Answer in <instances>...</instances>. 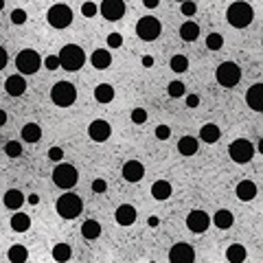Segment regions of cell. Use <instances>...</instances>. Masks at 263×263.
Masks as SVG:
<instances>
[{"instance_id":"obj_1","label":"cell","mask_w":263,"mask_h":263,"mask_svg":"<svg viewBox=\"0 0 263 263\" xmlns=\"http://www.w3.org/2000/svg\"><path fill=\"white\" fill-rule=\"evenodd\" d=\"M57 55H60L62 68L68 70V72L82 70L84 64H86V53H84L82 46H77V44H66V46H62V50Z\"/></svg>"},{"instance_id":"obj_2","label":"cell","mask_w":263,"mask_h":263,"mask_svg":"<svg viewBox=\"0 0 263 263\" xmlns=\"http://www.w3.org/2000/svg\"><path fill=\"white\" fill-rule=\"evenodd\" d=\"M226 18H228V24L230 27L246 29L252 22L254 11H252V7L248 5V3H241V0H237V3H232L228 9H226Z\"/></svg>"},{"instance_id":"obj_3","label":"cell","mask_w":263,"mask_h":263,"mask_svg":"<svg viewBox=\"0 0 263 263\" xmlns=\"http://www.w3.org/2000/svg\"><path fill=\"white\" fill-rule=\"evenodd\" d=\"M55 208L64 219H75L84 213V202L77 193H64L60 200L55 202Z\"/></svg>"},{"instance_id":"obj_4","label":"cell","mask_w":263,"mask_h":263,"mask_svg":"<svg viewBox=\"0 0 263 263\" xmlns=\"http://www.w3.org/2000/svg\"><path fill=\"white\" fill-rule=\"evenodd\" d=\"M77 99V88L70 82H57L50 88V101L60 108H70Z\"/></svg>"},{"instance_id":"obj_5","label":"cell","mask_w":263,"mask_h":263,"mask_svg":"<svg viewBox=\"0 0 263 263\" xmlns=\"http://www.w3.org/2000/svg\"><path fill=\"white\" fill-rule=\"evenodd\" d=\"M42 66V57L38 50L33 48H22L16 57V68L20 70V75H35Z\"/></svg>"},{"instance_id":"obj_6","label":"cell","mask_w":263,"mask_h":263,"mask_svg":"<svg viewBox=\"0 0 263 263\" xmlns=\"http://www.w3.org/2000/svg\"><path fill=\"white\" fill-rule=\"evenodd\" d=\"M77 180H79V173L77 169L72 165L68 163H57V167L53 169V182H55V187H60V189H72L77 185Z\"/></svg>"},{"instance_id":"obj_7","label":"cell","mask_w":263,"mask_h":263,"mask_svg":"<svg viewBox=\"0 0 263 263\" xmlns=\"http://www.w3.org/2000/svg\"><path fill=\"white\" fill-rule=\"evenodd\" d=\"M215 77H217L219 86L232 88V86H237V84L241 82V68H239L235 62H224V64H219V66H217Z\"/></svg>"},{"instance_id":"obj_8","label":"cell","mask_w":263,"mask_h":263,"mask_svg":"<svg viewBox=\"0 0 263 263\" xmlns=\"http://www.w3.org/2000/svg\"><path fill=\"white\" fill-rule=\"evenodd\" d=\"M228 156L232 158V163L246 165V163H250L252 156H254V145L250 141H246V138H237V141L230 143Z\"/></svg>"},{"instance_id":"obj_9","label":"cell","mask_w":263,"mask_h":263,"mask_svg":"<svg viewBox=\"0 0 263 263\" xmlns=\"http://www.w3.org/2000/svg\"><path fill=\"white\" fill-rule=\"evenodd\" d=\"M72 9L68 5H53L48 9L46 13V20H48V24L53 27V29H66V27H70V22H72Z\"/></svg>"},{"instance_id":"obj_10","label":"cell","mask_w":263,"mask_h":263,"mask_svg":"<svg viewBox=\"0 0 263 263\" xmlns=\"http://www.w3.org/2000/svg\"><path fill=\"white\" fill-rule=\"evenodd\" d=\"M160 31H163V27H160L158 18H151V16L141 18V20H138V24H136V35H138V38H141L143 42H153V40H158Z\"/></svg>"},{"instance_id":"obj_11","label":"cell","mask_w":263,"mask_h":263,"mask_svg":"<svg viewBox=\"0 0 263 263\" xmlns=\"http://www.w3.org/2000/svg\"><path fill=\"white\" fill-rule=\"evenodd\" d=\"M99 11L106 20L116 22L125 16V3H123V0H103L99 7Z\"/></svg>"},{"instance_id":"obj_12","label":"cell","mask_w":263,"mask_h":263,"mask_svg":"<svg viewBox=\"0 0 263 263\" xmlns=\"http://www.w3.org/2000/svg\"><path fill=\"white\" fill-rule=\"evenodd\" d=\"M169 261H171V263H191V261H195V250H193V246H189L187 241H180V244L171 246V250H169Z\"/></svg>"},{"instance_id":"obj_13","label":"cell","mask_w":263,"mask_h":263,"mask_svg":"<svg viewBox=\"0 0 263 263\" xmlns=\"http://www.w3.org/2000/svg\"><path fill=\"white\" fill-rule=\"evenodd\" d=\"M110 134H112V127H110V123L103 119H94L90 123V127H88V136H90L94 143H106Z\"/></svg>"},{"instance_id":"obj_14","label":"cell","mask_w":263,"mask_h":263,"mask_svg":"<svg viewBox=\"0 0 263 263\" xmlns=\"http://www.w3.org/2000/svg\"><path fill=\"white\" fill-rule=\"evenodd\" d=\"M208 226H211V217L204 213V211L195 208V211L189 213V217H187V228L191 230V232H204Z\"/></svg>"},{"instance_id":"obj_15","label":"cell","mask_w":263,"mask_h":263,"mask_svg":"<svg viewBox=\"0 0 263 263\" xmlns=\"http://www.w3.org/2000/svg\"><path fill=\"white\" fill-rule=\"evenodd\" d=\"M246 103L254 112H263V84H252L246 92Z\"/></svg>"},{"instance_id":"obj_16","label":"cell","mask_w":263,"mask_h":263,"mask_svg":"<svg viewBox=\"0 0 263 263\" xmlns=\"http://www.w3.org/2000/svg\"><path fill=\"white\" fill-rule=\"evenodd\" d=\"M145 175V167L143 163H138V160H127L125 165H123V178L127 182H141Z\"/></svg>"},{"instance_id":"obj_17","label":"cell","mask_w":263,"mask_h":263,"mask_svg":"<svg viewBox=\"0 0 263 263\" xmlns=\"http://www.w3.org/2000/svg\"><path fill=\"white\" fill-rule=\"evenodd\" d=\"M5 90L9 97H22L27 90V82H24V77L22 75H11V77H7V82H5Z\"/></svg>"},{"instance_id":"obj_18","label":"cell","mask_w":263,"mask_h":263,"mask_svg":"<svg viewBox=\"0 0 263 263\" xmlns=\"http://www.w3.org/2000/svg\"><path fill=\"white\" fill-rule=\"evenodd\" d=\"M116 224H121V226H132L136 222V208L132 206V204H121L119 208H116Z\"/></svg>"},{"instance_id":"obj_19","label":"cell","mask_w":263,"mask_h":263,"mask_svg":"<svg viewBox=\"0 0 263 263\" xmlns=\"http://www.w3.org/2000/svg\"><path fill=\"white\" fill-rule=\"evenodd\" d=\"M235 193L241 202H250V200L257 197V185H254L252 180H241L235 189Z\"/></svg>"},{"instance_id":"obj_20","label":"cell","mask_w":263,"mask_h":263,"mask_svg":"<svg viewBox=\"0 0 263 263\" xmlns=\"http://www.w3.org/2000/svg\"><path fill=\"white\" fill-rule=\"evenodd\" d=\"M90 62H92V66H94L97 70H103V68H108V66L112 64V53H110L108 48H97V50L92 53Z\"/></svg>"},{"instance_id":"obj_21","label":"cell","mask_w":263,"mask_h":263,"mask_svg":"<svg viewBox=\"0 0 263 263\" xmlns=\"http://www.w3.org/2000/svg\"><path fill=\"white\" fill-rule=\"evenodd\" d=\"M151 195H153V200H158V202L169 200L171 197V185L167 180H156L151 185Z\"/></svg>"},{"instance_id":"obj_22","label":"cell","mask_w":263,"mask_h":263,"mask_svg":"<svg viewBox=\"0 0 263 263\" xmlns=\"http://www.w3.org/2000/svg\"><path fill=\"white\" fill-rule=\"evenodd\" d=\"M219 136H222V132H219V127L215 123H206V125H202V129H200V141L206 143V145L217 143Z\"/></svg>"},{"instance_id":"obj_23","label":"cell","mask_w":263,"mask_h":263,"mask_svg":"<svg viewBox=\"0 0 263 263\" xmlns=\"http://www.w3.org/2000/svg\"><path fill=\"white\" fill-rule=\"evenodd\" d=\"M3 202H5V206H7V208L18 211V208L22 206V204H24V193L18 191V189H9V191L5 193Z\"/></svg>"},{"instance_id":"obj_24","label":"cell","mask_w":263,"mask_h":263,"mask_svg":"<svg viewBox=\"0 0 263 263\" xmlns=\"http://www.w3.org/2000/svg\"><path fill=\"white\" fill-rule=\"evenodd\" d=\"M197 147H200V141L195 136H182L178 141V151L182 156H193L197 153Z\"/></svg>"},{"instance_id":"obj_25","label":"cell","mask_w":263,"mask_h":263,"mask_svg":"<svg viewBox=\"0 0 263 263\" xmlns=\"http://www.w3.org/2000/svg\"><path fill=\"white\" fill-rule=\"evenodd\" d=\"M20 136H22V141H27V143H38L42 138V127L38 123H27V125L22 127Z\"/></svg>"},{"instance_id":"obj_26","label":"cell","mask_w":263,"mask_h":263,"mask_svg":"<svg viewBox=\"0 0 263 263\" xmlns=\"http://www.w3.org/2000/svg\"><path fill=\"white\" fill-rule=\"evenodd\" d=\"M232 222H235V217H232V213L230 211H226V208H219L215 213V217H213V224L217 226L219 230H228L232 226Z\"/></svg>"},{"instance_id":"obj_27","label":"cell","mask_w":263,"mask_h":263,"mask_svg":"<svg viewBox=\"0 0 263 263\" xmlns=\"http://www.w3.org/2000/svg\"><path fill=\"white\" fill-rule=\"evenodd\" d=\"M180 38L185 42H195L197 38H200V27L195 24V22H185V24L180 27Z\"/></svg>"},{"instance_id":"obj_28","label":"cell","mask_w":263,"mask_h":263,"mask_svg":"<svg viewBox=\"0 0 263 263\" xmlns=\"http://www.w3.org/2000/svg\"><path fill=\"white\" fill-rule=\"evenodd\" d=\"M82 235H84V239H97L101 235V224L97 219H86L82 224Z\"/></svg>"},{"instance_id":"obj_29","label":"cell","mask_w":263,"mask_h":263,"mask_svg":"<svg viewBox=\"0 0 263 263\" xmlns=\"http://www.w3.org/2000/svg\"><path fill=\"white\" fill-rule=\"evenodd\" d=\"M94 99H97L99 103H110V101L114 99V88L110 84H99L94 88Z\"/></svg>"},{"instance_id":"obj_30","label":"cell","mask_w":263,"mask_h":263,"mask_svg":"<svg viewBox=\"0 0 263 263\" xmlns=\"http://www.w3.org/2000/svg\"><path fill=\"white\" fill-rule=\"evenodd\" d=\"M11 228L16 232H27L29 228H31V217H29L27 213H13L11 217Z\"/></svg>"},{"instance_id":"obj_31","label":"cell","mask_w":263,"mask_h":263,"mask_svg":"<svg viewBox=\"0 0 263 263\" xmlns=\"http://www.w3.org/2000/svg\"><path fill=\"white\" fill-rule=\"evenodd\" d=\"M246 257H248V252L241 244H232V246H228V250H226V259L230 263H241V261H246Z\"/></svg>"},{"instance_id":"obj_32","label":"cell","mask_w":263,"mask_h":263,"mask_svg":"<svg viewBox=\"0 0 263 263\" xmlns=\"http://www.w3.org/2000/svg\"><path fill=\"white\" fill-rule=\"evenodd\" d=\"M27 259H29L27 246L16 244V246H11V248H9V261H11V263H22V261H27Z\"/></svg>"},{"instance_id":"obj_33","label":"cell","mask_w":263,"mask_h":263,"mask_svg":"<svg viewBox=\"0 0 263 263\" xmlns=\"http://www.w3.org/2000/svg\"><path fill=\"white\" fill-rule=\"evenodd\" d=\"M70 257H72V250H70L68 244H57L53 248V259L55 261H68Z\"/></svg>"},{"instance_id":"obj_34","label":"cell","mask_w":263,"mask_h":263,"mask_svg":"<svg viewBox=\"0 0 263 263\" xmlns=\"http://www.w3.org/2000/svg\"><path fill=\"white\" fill-rule=\"evenodd\" d=\"M171 70L178 72V75H180V72H187L189 70V60L185 55H173L171 57Z\"/></svg>"},{"instance_id":"obj_35","label":"cell","mask_w":263,"mask_h":263,"mask_svg":"<svg viewBox=\"0 0 263 263\" xmlns=\"http://www.w3.org/2000/svg\"><path fill=\"white\" fill-rule=\"evenodd\" d=\"M167 92H169L171 99H180V97H185L187 88H185V84H182V82H171L169 86H167Z\"/></svg>"},{"instance_id":"obj_36","label":"cell","mask_w":263,"mask_h":263,"mask_svg":"<svg viewBox=\"0 0 263 263\" xmlns=\"http://www.w3.org/2000/svg\"><path fill=\"white\" fill-rule=\"evenodd\" d=\"M224 46V38L219 33H211V35H206V48L208 50H219Z\"/></svg>"},{"instance_id":"obj_37","label":"cell","mask_w":263,"mask_h":263,"mask_svg":"<svg viewBox=\"0 0 263 263\" xmlns=\"http://www.w3.org/2000/svg\"><path fill=\"white\" fill-rule=\"evenodd\" d=\"M132 123H136V125L147 123V110L145 108H134L132 110Z\"/></svg>"},{"instance_id":"obj_38","label":"cell","mask_w":263,"mask_h":263,"mask_svg":"<svg viewBox=\"0 0 263 263\" xmlns=\"http://www.w3.org/2000/svg\"><path fill=\"white\" fill-rule=\"evenodd\" d=\"M5 153H7L9 158H18L20 153H22V145H20L18 141H9V143L5 145Z\"/></svg>"},{"instance_id":"obj_39","label":"cell","mask_w":263,"mask_h":263,"mask_svg":"<svg viewBox=\"0 0 263 263\" xmlns=\"http://www.w3.org/2000/svg\"><path fill=\"white\" fill-rule=\"evenodd\" d=\"M180 11H182V16L191 18V16H195V11H197V5L193 3V0H185V3H180Z\"/></svg>"},{"instance_id":"obj_40","label":"cell","mask_w":263,"mask_h":263,"mask_svg":"<svg viewBox=\"0 0 263 263\" xmlns=\"http://www.w3.org/2000/svg\"><path fill=\"white\" fill-rule=\"evenodd\" d=\"M11 22H13V24H24V22H27V11L24 9H13L11 11Z\"/></svg>"},{"instance_id":"obj_41","label":"cell","mask_w":263,"mask_h":263,"mask_svg":"<svg viewBox=\"0 0 263 263\" xmlns=\"http://www.w3.org/2000/svg\"><path fill=\"white\" fill-rule=\"evenodd\" d=\"M44 66H46L48 70H55V68H62L60 64V55H48L46 60H44Z\"/></svg>"},{"instance_id":"obj_42","label":"cell","mask_w":263,"mask_h":263,"mask_svg":"<svg viewBox=\"0 0 263 263\" xmlns=\"http://www.w3.org/2000/svg\"><path fill=\"white\" fill-rule=\"evenodd\" d=\"M108 46H110V48H119V46H123L121 33H110V35H108Z\"/></svg>"},{"instance_id":"obj_43","label":"cell","mask_w":263,"mask_h":263,"mask_svg":"<svg viewBox=\"0 0 263 263\" xmlns=\"http://www.w3.org/2000/svg\"><path fill=\"white\" fill-rule=\"evenodd\" d=\"M48 158L53 160V163H62L64 149H62V147H50V149H48Z\"/></svg>"},{"instance_id":"obj_44","label":"cell","mask_w":263,"mask_h":263,"mask_svg":"<svg viewBox=\"0 0 263 263\" xmlns=\"http://www.w3.org/2000/svg\"><path fill=\"white\" fill-rule=\"evenodd\" d=\"M82 13H84L86 18L97 16V5H94V3H84V7H82Z\"/></svg>"},{"instance_id":"obj_45","label":"cell","mask_w":263,"mask_h":263,"mask_svg":"<svg viewBox=\"0 0 263 263\" xmlns=\"http://www.w3.org/2000/svg\"><path fill=\"white\" fill-rule=\"evenodd\" d=\"M169 136H171L169 125H158V127H156V138H160V141H167Z\"/></svg>"},{"instance_id":"obj_46","label":"cell","mask_w":263,"mask_h":263,"mask_svg":"<svg viewBox=\"0 0 263 263\" xmlns=\"http://www.w3.org/2000/svg\"><path fill=\"white\" fill-rule=\"evenodd\" d=\"M92 191H94V193H106V191H108V182L101 180V178H97V180L92 182Z\"/></svg>"},{"instance_id":"obj_47","label":"cell","mask_w":263,"mask_h":263,"mask_svg":"<svg viewBox=\"0 0 263 263\" xmlns=\"http://www.w3.org/2000/svg\"><path fill=\"white\" fill-rule=\"evenodd\" d=\"M187 106L189 108H197V106H200V97H197V94H189V97H187Z\"/></svg>"},{"instance_id":"obj_48","label":"cell","mask_w":263,"mask_h":263,"mask_svg":"<svg viewBox=\"0 0 263 263\" xmlns=\"http://www.w3.org/2000/svg\"><path fill=\"white\" fill-rule=\"evenodd\" d=\"M7 60H9V57H7V50L0 46V70H3L5 66H7Z\"/></svg>"},{"instance_id":"obj_49","label":"cell","mask_w":263,"mask_h":263,"mask_svg":"<svg viewBox=\"0 0 263 263\" xmlns=\"http://www.w3.org/2000/svg\"><path fill=\"white\" fill-rule=\"evenodd\" d=\"M143 5L147 7V9H156V7L160 5V0H143Z\"/></svg>"},{"instance_id":"obj_50","label":"cell","mask_w":263,"mask_h":263,"mask_svg":"<svg viewBox=\"0 0 263 263\" xmlns=\"http://www.w3.org/2000/svg\"><path fill=\"white\" fill-rule=\"evenodd\" d=\"M5 123H7V112H5V110H0V127H3Z\"/></svg>"},{"instance_id":"obj_51","label":"cell","mask_w":263,"mask_h":263,"mask_svg":"<svg viewBox=\"0 0 263 263\" xmlns=\"http://www.w3.org/2000/svg\"><path fill=\"white\" fill-rule=\"evenodd\" d=\"M143 64L145 66H151L153 64V57H143Z\"/></svg>"},{"instance_id":"obj_52","label":"cell","mask_w":263,"mask_h":263,"mask_svg":"<svg viewBox=\"0 0 263 263\" xmlns=\"http://www.w3.org/2000/svg\"><path fill=\"white\" fill-rule=\"evenodd\" d=\"M29 202H31V204H38L40 197H38V195H29Z\"/></svg>"},{"instance_id":"obj_53","label":"cell","mask_w":263,"mask_h":263,"mask_svg":"<svg viewBox=\"0 0 263 263\" xmlns=\"http://www.w3.org/2000/svg\"><path fill=\"white\" fill-rule=\"evenodd\" d=\"M257 149H259V153H263V138H259V145H257Z\"/></svg>"},{"instance_id":"obj_54","label":"cell","mask_w":263,"mask_h":263,"mask_svg":"<svg viewBox=\"0 0 263 263\" xmlns=\"http://www.w3.org/2000/svg\"><path fill=\"white\" fill-rule=\"evenodd\" d=\"M5 9V0H0V11H3Z\"/></svg>"},{"instance_id":"obj_55","label":"cell","mask_w":263,"mask_h":263,"mask_svg":"<svg viewBox=\"0 0 263 263\" xmlns=\"http://www.w3.org/2000/svg\"><path fill=\"white\" fill-rule=\"evenodd\" d=\"M178 3H185V0H178Z\"/></svg>"}]
</instances>
